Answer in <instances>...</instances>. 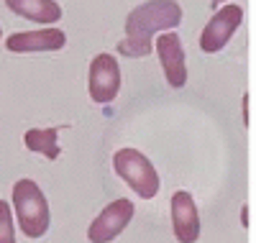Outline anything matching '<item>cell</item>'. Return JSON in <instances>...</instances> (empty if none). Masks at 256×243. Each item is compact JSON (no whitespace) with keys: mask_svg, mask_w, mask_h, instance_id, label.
Wrapping results in <instances>:
<instances>
[{"mask_svg":"<svg viewBox=\"0 0 256 243\" xmlns=\"http://www.w3.org/2000/svg\"><path fill=\"white\" fill-rule=\"evenodd\" d=\"M13 210L18 218V228L26 238L36 240L41 236H46L52 226L49 200L34 180H18L13 184Z\"/></svg>","mask_w":256,"mask_h":243,"instance_id":"1","label":"cell"},{"mask_svg":"<svg viewBox=\"0 0 256 243\" xmlns=\"http://www.w3.org/2000/svg\"><path fill=\"white\" fill-rule=\"evenodd\" d=\"M182 24V6L177 0H146L126 16V36L152 38L162 31H174Z\"/></svg>","mask_w":256,"mask_h":243,"instance_id":"2","label":"cell"},{"mask_svg":"<svg viewBox=\"0 0 256 243\" xmlns=\"http://www.w3.org/2000/svg\"><path fill=\"white\" fill-rule=\"evenodd\" d=\"M113 169L141 200L156 197V192L162 187L159 172L152 164V159H148L146 154H141L138 148H118L113 154Z\"/></svg>","mask_w":256,"mask_h":243,"instance_id":"3","label":"cell"},{"mask_svg":"<svg viewBox=\"0 0 256 243\" xmlns=\"http://www.w3.org/2000/svg\"><path fill=\"white\" fill-rule=\"evenodd\" d=\"M88 92L98 105H108L120 92V64L113 54L100 52L88 70Z\"/></svg>","mask_w":256,"mask_h":243,"instance_id":"4","label":"cell"},{"mask_svg":"<svg viewBox=\"0 0 256 243\" xmlns=\"http://www.w3.org/2000/svg\"><path fill=\"white\" fill-rule=\"evenodd\" d=\"M244 24V8L236 3H226L218 10H212L210 20L205 24L202 34H200V49L205 54H216L220 49H226V44L230 41V36L236 34Z\"/></svg>","mask_w":256,"mask_h":243,"instance_id":"5","label":"cell"},{"mask_svg":"<svg viewBox=\"0 0 256 243\" xmlns=\"http://www.w3.org/2000/svg\"><path fill=\"white\" fill-rule=\"evenodd\" d=\"M134 218V202L126 200V197H120V200H113L108 208H102L100 215L90 223L88 228V240L90 243H110L116 240L126 226L131 223Z\"/></svg>","mask_w":256,"mask_h":243,"instance_id":"6","label":"cell"},{"mask_svg":"<svg viewBox=\"0 0 256 243\" xmlns=\"http://www.w3.org/2000/svg\"><path fill=\"white\" fill-rule=\"evenodd\" d=\"M156 56L162 62V72L169 87L182 90L187 82V59H184V46L182 38L174 31H162L156 38Z\"/></svg>","mask_w":256,"mask_h":243,"instance_id":"7","label":"cell"},{"mask_svg":"<svg viewBox=\"0 0 256 243\" xmlns=\"http://www.w3.org/2000/svg\"><path fill=\"white\" fill-rule=\"evenodd\" d=\"M67 46V34L56 26H46L38 31H18L6 38V49L13 54H31V52H59Z\"/></svg>","mask_w":256,"mask_h":243,"instance_id":"8","label":"cell"},{"mask_svg":"<svg viewBox=\"0 0 256 243\" xmlns=\"http://www.w3.org/2000/svg\"><path fill=\"white\" fill-rule=\"evenodd\" d=\"M169 210H172L174 238L180 243H195L200 238V212H198V205L192 200V194L184 190L174 192L172 202H169Z\"/></svg>","mask_w":256,"mask_h":243,"instance_id":"9","label":"cell"},{"mask_svg":"<svg viewBox=\"0 0 256 243\" xmlns=\"http://www.w3.org/2000/svg\"><path fill=\"white\" fill-rule=\"evenodd\" d=\"M6 6L16 16L41 26H54L56 20H62V6L56 0H6Z\"/></svg>","mask_w":256,"mask_h":243,"instance_id":"10","label":"cell"},{"mask_svg":"<svg viewBox=\"0 0 256 243\" xmlns=\"http://www.w3.org/2000/svg\"><path fill=\"white\" fill-rule=\"evenodd\" d=\"M64 126H54V128H28L24 134V144L28 151L34 154H41V156H46L49 162L59 159L62 154V146H59V130Z\"/></svg>","mask_w":256,"mask_h":243,"instance_id":"11","label":"cell"},{"mask_svg":"<svg viewBox=\"0 0 256 243\" xmlns=\"http://www.w3.org/2000/svg\"><path fill=\"white\" fill-rule=\"evenodd\" d=\"M152 52H154V41H152V38H134V36H126L123 41H118V54H123V56L141 59V56H148Z\"/></svg>","mask_w":256,"mask_h":243,"instance_id":"12","label":"cell"},{"mask_svg":"<svg viewBox=\"0 0 256 243\" xmlns=\"http://www.w3.org/2000/svg\"><path fill=\"white\" fill-rule=\"evenodd\" d=\"M0 243H16L13 228V210L6 200H0Z\"/></svg>","mask_w":256,"mask_h":243,"instance_id":"13","label":"cell"},{"mask_svg":"<svg viewBox=\"0 0 256 243\" xmlns=\"http://www.w3.org/2000/svg\"><path fill=\"white\" fill-rule=\"evenodd\" d=\"M241 110H244V126H248V95H244V105H241Z\"/></svg>","mask_w":256,"mask_h":243,"instance_id":"14","label":"cell"},{"mask_svg":"<svg viewBox=\"0 0 256 243\" xmlns=\"http://www.w3.org/2000/svg\"><path fill=\"white\" fill-rule=\"evenodd\" d=\"M226 3H230V0H210V8H212V10H218V8L226 6Z\"/></svg>","mask_w":256,"mask_h":243,"instance_id":"15","label":"cell"},{"mask_svg":"<svg viewBox=\"0 0 256 243\" xmlns=\"http://www.w3.org/2000/svg\"><path fill=\"white\" fill-rule=\"evenodd\" d=\"M241 226H244V228L248 226V210H246V208L241 210Z\"/></svg>","mask_w":256,"mask_h":243,"instance_id":"16","label":"cell"},{"mask_svg":"<svg viewBox=\"0 0 256 243\" xmlns=\"http://www.w3.org/2000/svg\"><path fill=\"white\" fill-rule=\"evenodd\" d=\"M0 41H3V28H0Z\"/></svg>","mask_w":256,"mask_h":243,"instance_id":"17","label":"cell"}]
</instances>
